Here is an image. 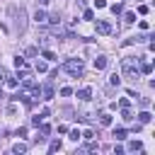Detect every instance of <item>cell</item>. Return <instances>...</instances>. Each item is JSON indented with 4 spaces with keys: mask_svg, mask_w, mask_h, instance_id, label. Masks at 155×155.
Instances as JSON below:
<instances>
[{
    "mask_svg": "<svg viewBox=\"0 0 155 155\" xmlns=\"http://www.w3.org/2000/svg\"><path fill=\"white\" fill-rule=\"evenodd\" d=\"M121 70H124V75H126V78L138 80V75H140V70H138V58H133V56L124 58V61H121Z\"/></svg>",
    "mask_w": 155,
    "mask_h": 155,
    "instance_id": "obj_1",
    "label": "cell"
},
{
    "mask_svg": "<svg viewBox=\"0 0 155 155\" xmlns=\"http://www.w3.org/2000/svg\"><path fill=\"white\" fill-rule=\"evenodd\" d=\"M63 70H65L68 75H73V78H82L85 65H82V61H80V58H68V61L63 63Z\"/></svg>",
    "mask_w": 155,
    "mask_h": 155,
    "instance_id": "obj_2",
    "label": "cell"
},
{
    "mask_svg": "<svg viewBox=\"0 0 155 155\" xmlns=\"http://www.w3.org/2000/svg\"><path fill=\"white\" fill-rule=\"evenodd\" d=\"M97 34H102V36L111 34V22H107V19H97Z\"/></svg>",
    "mask_w": 155,
    "mask_h": 155,
    "instance_id": "obj_3",
    "label": "cell"
},
{
    "mask_svg": "<svg viewBox=\"0 0 155 155\" xmlns=\"http://www.w3.org/2000/svg\"><path fill=\"white\" fill-rule=\"evenodd\" d=\"M17 24H19V31H24V27H27V12H24V7H19V17H17Z\"/></svg>",
    "mask_w": 155,
    "mask_h": 155,
    "instance_id": "obj_4",
    "label": "cell"
},
{
    "mask_svg": "<svg viewBox=\"0 0 155 155\" xmlns=\"http://www.w3.org/2000/svg\"><path fill=\"white\" fill-rule=\"evenodd\" d=\"M92 65H94L97 70H104V68H107V58H104V56H97V58L92 61Z\"/></svg>",
    "mask_w": 155,
    "mask_h": 155,
    "instance_id": "obj_5",
    "label": "cell"
},
{
    "mask_svg": "<svg viewBox=\"0 0 155 155\" xmlns=\"http://www.w3.org/2000/svg\"><path fill=\"white\" fill-rule=\"evenodd\" d=\"M34 22H36V24L46 22V12H44V10H36V12H34Z\"/></svg>",
    "mask_w": 155,
    "mask_h": 155,
    "instance_id": "obj_6",
    "label": "cell"
},
{
    "mask_svg": "<svg viewBox=\"0 0 155 155\" xmlns=\"http://www.w3.org/2000/svg\"><path fill=\"white\" fill-rule=\"evenodd\" d=\"M41 92H44V99H53V94H56V92H53V87H51V85H46V87H44V90H41Z\"/></svg>",
    "mask_w": 155,
    "mask_h": 155,
    "instance_id": "obj_7",
    "label": "cell"
},
{
    "mask_svg": "<svg viewBox=\"0 0 155 155\" xmlns=\"http://www.w3.org/2000/svg\"><path fill=\"white\" fill-rule=\"evenodd\" d=\"M78 97H80V99H90V97H92V90H90V87H82V90L78 92Z\"/></svg>",
    "mask_w": 155,
    "mask_h": 155,
    "instance_id": "obj_8",
    "label": "cell"
},
{
    "mask_svg": "<svg viewBox=\"0 0 155 155\" xmlns=\"http://www.w3.org/2000/svg\"><path fill=\"white\" fill-rule=\"evenodd\" d=\"M150 119H153V114H150V111H140V114H138V121H140V124H148Z\"/></svg>",
    "mask_w": 155,
    "mask_h": 155,
    "instance_id": "obj_9",
    "label": "cell"
},
{
    "mask_svg": "<svg viewBox=\"0 0 155 155\" xmlns=\"http://www.w3.org/2000/svg\"><path fill=\"white\" fill-rule=\"evenodd\" d=\"M99 124L102 126H111V114H99Z\"/></svg>",
    "mask_w": 155,
    "mask_h": 155,
    "instance_id": "obj_10",
    "label": "cell"
},
{
    "mask_svg": "<svg viewBox=\"0 0 155 155\" xmlns=\"http://www.w3.org/2000/svg\"><path fill=\"white\" fill-rule=\"evenodd\" d=\"M114 138L116 140H124L126 138V128H114Z\"/></svg>",
    "mask_w": 155,
    "mask_h": 155,
    "instance_id": "obj_11",
    "label": "cell"
},
{
    "mask_svg": "<svg viewBox=\"0 0 155 155\" xmlns=\"http://www.w3.org/2000/svg\"><path fill=\"white\" fill-rule=\"evenodd\" d=\"M128 150H131V153H136V150H143L140 140H131V143H128Z\"/></svg>",
    "mask_w": 155,
    "mask_h": 155,
    "instance_id": "obj_12",
    "label": "cell"
},
{
    "mask_svg": "<svg viewBox=\"0 0 155 155\" xmlns=\"http://www.w3.org/2000/svg\"><path fill=\"white\" fill-rule=\"evenodd\" d=\"M24 150H27V145H24V143H15V145H12V153H17V155H22Z\"/></svg>",
    "mask_w": 155,
    "mask_h": 155,
    "instance_id": "obj_13",
    "label": "cell"
},
{
    "mask_svg": "<svg viewBox=\"0 0 155 155\" xmlns=\"http://www.w3.org/2000/svg\"><path fill=\"white\" fill-rule=\"evenodd\" d=\"M46 19H48L51 24H61V15H58V12H53V15H48Z\"/></svg>",
    "mask_w": 155,
    "mask_h": 155,
    "instance_id": "obj_14",
    "label": "cell"
},
{
    "mask_svg": "<svg viewBox=\"0 0 155 155\" xmlns=\"http://www.w3.org/2000/svg\"><path fill=\"white\" fill-rule=\"evenodd\" d=\"M41 56H44L46 61H56V53H53V51H48V48H44V51H41Z\"/></svg>",
    "mask_w": 155,
    "mask_h": 155,
    "instance_id": "obj_15",
    "label": "cell"
},
{
    "mask_svg": "<svg viewBox=\"0 0 155 155\" xmlns=\"http://www.w3.org/2000/svg\"><path fill=\"white\" fill-rule=\"evenodd\" d=\"M138 70H140L143 75H150V73H153V65H150V63H143V65H140Z\"/></svg>",
    "mask_w": 155,
    "mask_h": 155,
    "instance_id": "obj_16",
    "label": "cell"
},
{
    "mask_svg": "<svg viewBox=\"0 0 155 155\" xmlns=\"http://www.w3.org/2000/svg\"><path fill=\"white\" fill-rule=\"evenodd\" d=\"M15 65H17V68H24V65H27L24 56H17V58H15Z\"/></svg>",
    "mask_w": 155,
    "mask_h": 155,
    "instance_id": "obj_17",
    "label": "cell"
},
{
    "mask_svg": "<svg viewBox=\"0 0 155 155\" xmlns=\"http://www.w3.org/2000/svg\"><path fill=\"white\" fill-rule=\"evenodd\" d=\"M121 116H124L126 121H131V119H133V114H131V109H128V107H124V114H121Z\"/></svg>",
    "mask_w": 155,
    "mask_h": 155,
    "instance_id": "obj_18",
    "label": "cell"
},
{
    "mask_svg": "<svg viewBox=\"0 0 155 155\" xmlns=\"http://www.w3.org/2000/svg\"><path fill=\"white\" fill-rule=\"evenodd\" d=\"M48 150H51V153H56V150H61V140H53V143L48 145Z\"/></svg>",
    "mask_w": 155,
    "mask_h": 155,
    "instance_id": "obj_19",
    "label": "cell"
},
{
    "mask_svg": "<svg viewBox=\"0 0 155 155\" xmlns=\"http://www.w3.org/2000/svg\"><path fill=\"white\" fill-rule=\"evenodd\" d=\"M121 10H124V7H121V2H116V5H111V12H114V15H121Z\"/></svg>",
    "mask_w": 155,
    "mask_h": 155,
    "instance_id": "obj_20",
    "label": "cell"
},
{
    "mask_svg": "<svg viewBox=\"0 0 155 155\" xmlns=\"http://www.w3.org/2000/svg\"><path fill=\"white\" fill-rule=\"evenodd\" d=\"M82 19H94V12H92V10H85V12H82Z\"/></svg>",
    "mask_w": 155,
    "mask_h": 155,
    "instance_id": "obj_21",
    "label": "cell"
},
{
    "mask_svg": "<svg viewBox=\"0 0 155 155\" xmlns=\"http://www.w3.org/2000/svg\"><path fill=\"white\" fill-rule=\"evenodd\" d=\"M124 19L131 24V22H136V15H133V12H126V15H124Z\"/></svg>",
    "mask_w": 155,
    "mask_h": 155,
    "instance_id": "obj_22",
    "label": "cell"
},
{
    "mask_svg": "<svg viewBox=\"0 0 155 155\" xmlns=\"http://www.w3.org/2000/svg\"><path fill=\"white\" fill-rule=\"evenodd\" d=\"M61 94H63V97H70L73 90H70V87H61Z\"/></svg>",
    "mask_w": 155,
    "mask_h": 155,
    "instance_id": "obj_23",
    "label": "cell"
},
{
    "mask_svg": "<svg viewBox=\"0 0 155 155\" xmlns=\"http://www.w3.org/2000/svg\"><path fill=\"white\" fill-rule=\"evenodd\" d=\"M48 133H51V126H46V124H44V126H41V136H44V138H46V136H48Z\"/></svg>",
    "mask_w": 155,
    "mask_h": 155,
    "instance_id": "obj_24",
    "label": "cell"
},
{
    "mask_svg": "<svg viewBox=\"0 0 155 155\" xmlns=\"http://www.w3.org/2000/svg\"><path fill=\"white\" fill-rule=\"evenodd\" d=\"M36 70H39V73H46V63L39 61V63H36Z\"/></svg>",
    "mask_w": 155,
    "mask_h": 155,
    "instance_id": "obj_25",
    "label": "cell"
},
{
    "mask_svg": "<svg viewBox=\"0 0 155 155\" xmlns=\"http://www.w3.org/2000/svg\"><path fill=\"white\" fill-rule=\"evenodd\" d=\"M109 82H111V85H119V82H121V78H119V75H116V73H114V75H111V80H109Z\"/></svg>",
    "mask_w": 155,
    "mask_h": 155,
    "instance_id": "obj_26",
    "label": "cell"
},
{
    "mask_svg": "<svg viewBox=\"0 0 155 155\" xmlns=\"http://www.w3.org/2000/svg\"><path fill=\"white\" fill-rule=\"evenodd\" d=\"M27 56H36V46H29L27 48Z\"/></svg>",
    "mask_w": 155,
    "mask_h": 155,
    "instance_id": "obj_27",
    "label": "cell"
},
{
    "mask_svg": "<svg viewBox=\"0 0 155 155\" xmlns=\"http://www.w3.org/2000/svg\"><path fill=\"white\" fill-rule=\"evenodd\" d=\"M41 119H44V116H34V119H31V124H34V126H41Z\"/></svg>",
    "mask_w": 155,
    "mask_h": 155,
    "instance_id": "obj_28",
    "label": "cell"
},
{
    "mask_svg": "<svg viewBox=\"0 0 155 155\" xmlns=\"http://www.w3.org/2000/svg\"><path fill=\"white\" fill-rule=\"evenodd\" d=\"M82 138H87V140H92V138H94V133H92V131H85V133H82Z\"/></svg>",
    "mask_w": 155,
    "mask_h": 155,
    "instance_id": "obj_29",
    "label": "cell"
},
{
    "mask_svg": "<svg viewBox=\"0 0 155 155\" xmlns=\"http://www.w3.org/2000/svg\"><path fill=\"white\" fill-rule=\"evenodd\" d=\"M107 5V0H94V7H104Z\"/></svg>",
    "mask_w": 155,
    "mask_h": 155,
    "instance_id": "obj_30",
    "label": "cell"
},
{
    "mask_svg": "<svg viewBox=\"0 0 155 155\" xmlns=\"http://www.w3.org/2000/svg\"><path fill=\"white\" fill-rule=\"evenodd\" d=\"M7 78V73H5V68H0V80H5Z\"/></svg>",
    "mask_w": 155,
    "mask_h": 155,
    "instance_id": "obj_31",
    "label": "cell"
},
{
    "mask_svg": "<svg viewBox=\"0 0 155 155\" xmlns=\"http://www.w3.org/2000/svg\"><path fill=\"white\" fill-rule=\"evenodd\" d=\"M36 2H39V5H46V2H48V0H36Z\"/></svg>",
    "mask_w": 155,
    "mask_h": 155,
    "instance_id": "obj_32",
    "label": "cell"
}]
</instances>
